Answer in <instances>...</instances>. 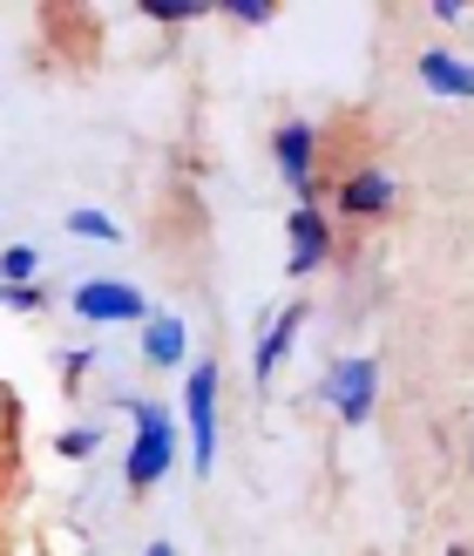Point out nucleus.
Instances as JSON below:
<instances>
[{
  "mask_svg": "<svg viewBox=\"0 0 474 556\" xmlns=\"http://www.w3.org/2000/svg\"><path fill=\"white\" fill-rule=\"evenodd\" d=\"M136 14H143V21H163V27H183V21H204L210 0H143Z\"/></svg>",
  "mask_w": 474,
  "mask_h": 556,
  "instance_id": "nucleus-14",
  "label": "nucleus"
},
{
  "mask_svg": "<svg viewBox=\"0 0 474 556\" xmlns=\"http://www.w3.org/2000/svg\"><path fill=\"white\" fill-rule=\"evenodd\" d=\"M116 407L129 414V428H136L129 455H123V482H129V495H150V489L170 482V468L183 462V428H177V414L163 401H150V394H123Z\"/></svg>",
  "mask_w": 474,
  "mask_h": 556,
  "instance_id": "nucleus-1",
  "label": "nucleus"
},
{
  "mask_svg": "<svg viewBox=\"0 0 474 556\" xmlns=\"http://www.w3.org/2000/svg\"><path fill=\"white\" fill-rule=\"evenodd\" d=\"M271 163H278V184L298 204H319V129L305 116H285L271 129Z\"/></svg>",
  "mask_w": 474,
  "mask_h": 556,
  "instance_id": "nucleus-4",
  "label": "nucleus"
},
{
  "mask_svg": "<svg viewBox=\"0 0 474 556\" xmlns=\"http://www.w3.org/2000/svg\"><path fill=\"white\" fill-rule=\"evenodd\" d=\"M217 14H231V21H244V27H265L271 14H278V0H210Z\"/></svg>",
  "mask_w": 474,
  "mask_h": 556,
  "instance_id": "nucleus-15",
  "label": "nucleus"
},
{
  "mask_svg": "<svg viewBox=\"0 0 474 556\" xmlns=\"http://www.w3.org/2000/svg\"><path fill=\"white\" fill-rule=\"evenodd\" d=\"M332 198H340V211L353 217V225H380V217L400 204V177L380 170V163H367V170H346Z\"/></svg>",
  "mask_w": 474,
  "mask_h": 556,
  "instance_id": "nucleus-6",
  "label": "nucleus"
},
{
  "mask_svg": "<svg viewBox=\"0 0 474 556\" xmlns=\"http://www.w3.org/2000/svg\"><path fill=\"white\" fill-rule=\"evenodd\" d=\"M448 556H474V549H467V543H448Z\"/></svg>",
  "mask_w": 474,
  "mask_h": 556,
  "instance_id": "nucleus-20",
  "label": "nucleus"
},
{
  "mask_svg": "<svg viewBox=\"0 0 474 556\" xmlns=\"http://www.w3.org/2000/svg\"><path fill=\"white\" fill-rule=\"evenodd\" d=\"M54 455H62V462H95V455H102V428H95V421H89V428H81V421L62 428V434H54Z\"/></svg>",
  "mask_w": 474,
  "mask_h": 556,
  "instance_id": "nucleus-13",
  "label": "nucleus"
},
{
  "mask_svg": "<svg viewBox=\"0 0 474 556\" xmlns=\"http://www.w3.org/2000/svg\"><path fill=\"white\" fill-rule=\"evenodd\" d=\"M143 556H177V543H163V536H156V543H150Z\"/></svg>",
  "mask_w": 474,
  "mask_h": 556,
  "instance_id": "nucleus-19",
  "label": "nucleus"
},
{
  "mask_svg": "<svg viewBox=\"0 0 474 556\" xmlns=\"http://www.w3.org/2000/svg\"><path fill=\"white\" fill-rule=\"evenodd\" d=\"M319 401L332 407V421H340V428H359L373 414V401H380V359L373 353L332 359V367L319 374Z\"/></svg>",
  "mask_w": 474,
  "mask_h": 556,
  "instance_id": "nucleus-3",
  "label": "nucleus"
},
{
  "mask_svg": "<svg viewBox=\"0 0 474 556\" xmlns=\"http://www.w3.org/2000/svg\"><path fill=\"white\" fill-rule=\"evenodd\" d=\"M467 462H474V434H467Z\"/></svg>",
  "mask_w": 474,
  "mask_h": 556,
  "instance_id": "nucleus-21",
  "label": "nucleus"
},
{
  "mask_svg": "<svg viewBox=\"0 0 474 556\" xmlns=\"http://www.w3.org/2000/svg\"><path fill=\"white\" fill-rule=\"evenodd\" d=\"M0 305H14V313H41L48 292L41 286H0Z\"/></svg>",
  "mask_w": 474,
  "mask_h": 556,
  "instance_id": "nucleus-16",
  "label": "nucleus"
},
{
  "mask_svg": "<svg viewBox=\"0 0 474 556\" xmlns=\"http://www.w3.org/2000/svg\"><path fill=\"white\" fill-rule=\"evenodd\" d=\"M298 332H305V305H285V313H278V319L258 332V353H251V380H258V387H271V380H278V367L292 359Z\"/></svg>",
  "mask_w": 474,
  "mask_h": 556,
  "instance_id": "nucleus-8",
  "label": "nucleus"
},
{
  "mask_svg": "<svg viewBox=\"0 0 474 556\" xmlns=\"http://www.w3.org/2000/svg\"><path fill=\"white\" fill-rule=\"evenodd\" d=\"M0 286H41V252L35 244H8V252H0Z\"/></svg>",
  "mask_w": 474,
  "mask_h": 556,
  "instance_id": "nucleus-12",
  "label": "nucleus"
},
{
  "mask_svg": "<svg viewBox=\"0 0 474 556\" xmlns=\"http://www.w3.org/2000/svg\"><path fill=\"white\" fill-rule=\"evenodd\" d=\"M143 359L163 367V374L190 367V326H183V313H156V305H150V319H143Z\"/></svg>",
  "mask_w": 474,
  "mask_h": 556,
  "instance_id": "nucleus-9",
  "label": "nucleus"
},
{
  "mask_svg": "<svg viewBox=\"0 0 474 556\" xmlns=\"http://www.w3.org/2000/svg\"><path fill=\"white\" fill-rule=\"evenodd\" d=\"M68 313L89 319V326H143L150 299H143V286H129V278H81L68 292Z\"/></svg>",
  "mask_w": 474,
  "mask_h": 556,
  "instance_id": "nucleus-5",
  "label": "nucleus"
},
{
  "mask_svg": "<svg viewBox=\"0 0 474 556\" xmlns=\"http://www.w3.org/2000/svg\"><path fill=\"white\" fill-rule=\"evenodd\" d=\"M421 89L427 96H448V102H474V62L467 54H448V48H421Z\"/></svg>",
  "mask_w": 474,
  "mask_h": 556,
  "instance_id": "nucleus-10",
  "label": "nucleus"
},
{
  "mask_svg": "<svg viewBox=\"0 0 474 556\" xmlns=\"http://www.w3.org/2000/svg\"><path fill=\"white\" fill-rule=\"evenodd\" d=\"M427 14H434L440 27H461V21H467V8H461V0H434V8H427Z\"/></svg>",
  "mask_w": 474,
  "mask_h": 556,
  "instance_id": "nucleus-18",
  "label": "nucleus"
},
{
  "mask_svg": "<svg viewBox=\"0 0 474 556\" xmlns=\"http://www.w3.org/2000/svg\"><path fill=\"white\" fill-rule=\"evenodd\" d=\"M217 380H225V374H217V359L204 353L197 367H183V394H177V401H183L177 428L190 434V462H197V482L217 468Z\"/></svg>",
  "mask_w": 474,
  "mask_h": 556,
  "instance_id": "nucleus-2",
  "label": "nucleus"
},
{
  "mask_svg": "<svg viewBox=\"0 0 474 556\" xmlns=\"http://www.w3.org/2000/svg\"><path fill=\"white\" fill-rule=\"evenodd\" d=\"M89 367H95V346H75V353H62V374H68V380H81Z\"/></svg>",
  "mask_w": 474,
  "mask_h": 556,
  "instance_id": "nucleus-17",
  "label": "nucleus"
},
{
  "mask_svg": "<svg viewBox=\"0 0 474 556\" xmlns=\"http://www.w3.org/2000/svg\"><path fill=\"white\" fill-rule=\"evenodd\" d=\"M62 225H68V238H89V244H129V231L108 211H95V204H75Z\"/></svg>",
  "mask_w": 474,
  "mask_h": 556,
  "instance_id": "nucleus-11",
  "label": "nucleus"
},
{
  "mask_svg": "<svg viewBox=\"0 0 474 556\" xmlns=\"http://www.w3.org/2000/svg\"><path fill=\"white\" fill-rule=\"evenodd\" d=\"M285 238H292L285 278H312V271H325V258H332V225H325V211H319V204H292Z\"/></svg>",
  "mask_w": 474,
  "mask_h": 556,
  "instance_id": "nucleus-7",
  "label": "nucleus"
}]
</instances>
